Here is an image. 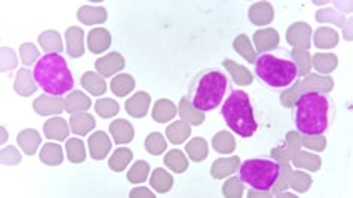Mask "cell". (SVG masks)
<instances>
[{
	"instance_id": "obj_1",
	"label": "cell",
	"mask_w": 353,
	"mask_h": 198,
	"mask_svg": "<svg viewBox=\"0 0 353 198\" xmlns=\"http://www.w3.org/2000/svg\"><path fill=\"white\" fill-rule=\"evenodd\" d=\"M255 76L272 90L284 91L299 81V67L285 49L263 52L255 59Z\"/></svg>"
},
{
	"instance_id": "obj_2",
	"label": "cell",
	"mask_w": 353,
	"mask_h": 198,
	"mask_svg": "<svg viewBox=\"0 0 353 198\" xmlns=\"http://www.w3.org/2000/svg\"><path fill=\"white\" fill-rule=\"evenodd\" d=\"M293 121L303 137H322L331 123V99L319 91L303 92L294 101Z\"/></svg>"
},
{
	"instance_id": "obj_3",
	"label": "cell",
	"mask_w": 353,
	"mask_h": 198,
	"mask_svg": "<svg viewBox=\"0 0 353 198\" xmlns=\"http://www.w3.org/2000/svg\"><path fill=\"white\" fill-rule=\"evenodd\" d=\"M230 90V79L216 68L199 71L189 86V101L199 112L218 108Z\"/></svg>"
},
{
	"instance_id": "obj_4",
	"label": "cell",
	"mask_w": 353,
	"mask_h": 198,
	"mask_svg": "<svg viewBox=\"0 0 353 198\" xmlns=\"http://www.w3.org/2000/svg\"><path fill=\"white\" fill-rule=\"evenodd\" d=\"M34 79L39 88L50 96H65L74 88V77L65 58L56 52L46 53L37 61Z\"/></svg>"
},
{
	"instance_id": "obj_5",
	"label": "cell",
	"mask_w": 353,
	"mask_h": 198,
	"mask_svg": "<svg viewBox=\"0 0 353 198\" xmlns=\"http://www.w3.org/2000/svg\"><path fill=\"white\" fill-rule=\"evenodd\" d=\"M222 117L228 128L242 138L254 137V133L259 129L251 97L243 90H234L228 94L222 106Z\"/></svg>"
},
{
	"instance_id": "obj_6",
	"label": "cell",
	"mask_w": 353,
	"mask_h": 198,
	"mask_svg": "<svg viewBox=\"0 0 353 198\" xmlns=\"http://www.w3.org/2000/svg\"><path fill=\"white\" fill-rule=\"evenodd\" d=\"M281 165L270 157H254L245 161L239 168V179L254 191L268 192L278 181Z\"/></svg>"
}]
</instances>
